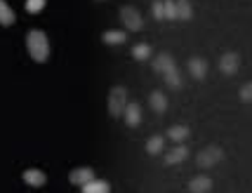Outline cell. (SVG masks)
<instances>
[{"mask_svg": "<svg viewBox=\"0 0 252 193\" xmlns=\"http://www.w3.org/2000/svg\"><path fill=\"white\" fill-rule=\"evenodd\" d=\"M26 47H29V54H31L35 62H47L50 57V43H47V35H45L40 29H33L26 35Z\"/></svg>", "mask_w": 252, "mask_h": 193, "instance_id": "1", "label": "cell"}, {"mask_svg": "<svg viewBox=\"0 0 252 193\" xmlns=\"http://www.w3.org/2000/svg\"><path fill=\"white\" fill-rule=\"evenodd\" d=\"M125 108H127V90L121 85H116L109 95V113L113 118H118V116L125 113Z\"/></svg>", "mask_w": 252, "mask_h": 193, "instance_id": "2", "label": "cell"}, {"mask_svg": "<svg viewBox=\"0 0 252 193\" xmlns=\"http://www.w3.org/2000/svg\"><path fill=\"white\" fill-rule=\"evenodd\" d=\"M221 158H224V151H221L220 146H208V149H203L196 156V165L203 167V170H208L212 165H217Z\"/></svg>", "mask_w": 252, "mask_h": 193, "instance_id": "3", "label": "cell"}, {"mask_svg": "<svg viewBox=\"0 0 252 193\" xmlns=\"http://www.w3.org/2000/svg\"><path fill=\"white\" fill-rule=\"evenodd\" d=\"M121 22H123V26H125L127 31H142V29H144L142 14L134 10L132 5H125V7H121Z\"/></svg>", "mask_w": 252, "mask_h": 193, "instance_id": "4", "label": "cell"}, {"mask_svg": "<svg viewBox=\"0 0 252 193\" xmlns=\"http://www.w3.org/2000/svg\"><path fill=\"white\" fill-rule=\"evenodd\" d=\"M238 66H241V57H238L236 52L221 54V59H220V71H221V73L233 75L236 71H238Z\"/></svg>", "mask_w": 252, "mask_h": 193, "instance_id": "5", "label": "cell"}, {"mask_svg": "<svg viewBox=\"0 0 252 193\" xmlns=\"http://www.w3.org/2000/svg\"><path fill=\"white\" fill-rule=\"evenodd\" d=\"M68 179H71V184H76V186H85L88 182L94 179V172H92V167H76V170L68 174Z\"/></svg>", "mask_w": 252, "mask_h": 193, "instance_id": "6", "label": "cell"}, {"mask_svg": "<svg viewBox=\"0 0 252 193\" xmlns=\"http://www.w3.org/2000/svg\"><path fill=\"white\" fill-rule=\"evenodd\" d=\"M123 118H125V123H127L130 128H137V125L142 123V108H139V104H137V101H130L127 108H125V113H123Z\"/></svg>", "mask_w": 252, "mask_h": 193, "instance_id": "7", "label": "cell"}, {"mask_svg": "<svg viewBox=\"0 0 252 193\" xmlns=\"http://www.w3.org/2000/svg\"><path fill=\"white\" fill-rule=\"evenodd\" d=\"M189 71H191L193 78L203 80V78L208 75V62L200 59V57H191V59H189Z\"/></svg>", "mask_w": 252, "mask_h": 193, "instance_id": "8", "label": "cell"}, {"mask_svg": "<svg viewBox=\"0 0 252 193\" xmlns=\"http://www.w3.org/2000/svg\"><path fill=\"white\" fill-rule=\"evenodd\" d=\"M22 179L29 186H43L45 182H47V177H45V172L43 170H35V167H31V170H26L22 174Z\"/></svg>", "mask_w": 252, "mask_h": 193, "instance_id": "9", "label": "cell"}, {"mask_svg": "<svg viewBox=\"0 0 252 193\" xmlns=\"http://www.w3.org/2000/svg\"><path fill=\"white\" fill-rule=\"evenodd\" d=\"M170 68H175V59H172V57H170V54H158V57H156L154 59V71L156 73H167V71H170Z\"/></svg>", "mask_w": 252, "mask_h": 193, "instance_id": "10", "label": "cell"}, {"mask_svg": "<svg viewBox=\"0 0 252 193\" xmlns=\"http://www.w3.org/2000/svg\"><path fill=\"white\" fill-rule=\"evenodd\" d=\"M210 189H212V179H210V177H203V174L189 182V191L191 193H208Z\"/></svg>", "mask_w": 252, "mask_h": 193, "instance_id": "11", "label": "cell"}, {"mask_svg": "<svg viewBox=\"0 0 252 193\" xmlns=\"http://www.w3.org/2000/svg\"><path fill=\"white\" fill-rule=\"evenodd\" d=\"M149 101H151V108H154L156 113H165V108H167V96H165L163 92H160V90L151 92Z\"/></svg>", "mask_w": 252, "mask_h": 193, "instance_id": "12", "label": "cell"}, {"mask_svg": "<svg viewBox=\"0 0 252 193\" xmlns=\"http://www.w3.org/2000/svg\"><path fill=\"white\" fill-rule=\"evenodd\" d=\"M187 156H189V149H187V146H175V149L165 156V162H167V165H177V162L187 161Z\"/></svg>", "mask_w": 252, "mask_h": 193, "instance_id": "13", "label": "cell"}, {"mask_svg": "<svg viewBox=\"0 0 252 193\" xmlns=\"http://www.w3.org/2000/svg\"><path fill=\"white\" fill-rule=\"evenodd\" d=\"M85 193H109L111 186L109 182H104V179H92V182H88L85 186H80Z\"/></svg>", "mask_w": 252, "mask_h": 193, "instance_id": "14", "label": "cell"}, {"mask_svg": "<svg viewBox=\"0 0 252 193\" xmlns=\"http://www.w3.org/2000/svg\"><path fill=\"white\" fill-rule=\"evenodd\" d=\"M14 19H17V17H14L12 7L5 2V0H0V24H2V26H12Z\"/></svg>", "mask_w": 252, "mask_h": 193, "instance_id": "15", "label": "cell"}, {"mask_svg": "<svg viewBox=\"0 0 252 193\" xmlns=\"http://www.w3.org/2000/svg\"><path fill=\"white\" fill-rule=\"evenodd\" d=\"M167 137L179 144V141L189 139V128H187V125H172V128L167 129Z\"/></svg>", "mask_w": 252, "mask_h": 193, "instance_id": "16", "label": "cell"}, {"mask_svg": "<svg viewBox=\"0 0 252 193\" xmlns=\"http://www.w3.org/2000/svg\"><path fill=\"white\" fill-rule=\"evenodd\" d=\"M101 40L106 45H123L127 40V35H125V31H106L101 35Z\"/></svg>", "mask_w": 252, "mask_h": 193, "instance_id": "17", "label": "cell"}, {"mask_svg": "<svg viewBox=\"0 0 252 193\" xmlns=\"http://www.w3.org/2000/svg\"><path fill=\"white\" fill-rule=\"evenodd\" d=\"M163 149H165V139L160 134H156V137H151V139L146 141V151H149L151 156H158Z\"/></svg>", "mask_w": 252, "mask_h": 193, "instance_id": "18", "label": "cell"}, {"mask_svg": "<svg viewBox=\"0 0 252 193\" xmlns=\"http://www.w3.org/2000/svg\"><path fill=\"white\" fill-rule=\"evenodd\" d=\"M165 83H167V87H172V90H179V87L184 85V83H182V75H179V71H177V66L165 73Z\"/></svg>", "mask_w": 252, "mask_h": 193, "instance_id": "19", "label": "cell"}, {"mask_svg": "<svg viewBox=\"0 0 252 193\" xmlns=\"http://www.w3.org/2000/svg\"><path fill=\"white\" fill-rule=\"evenodd\" d=\"M177 14H179V19H191L193 17V7H191V2L189 0H177Z\"/></svg>", "mask_w": 252, "mask_h": 193, "instance_id": "20", "label": "cell"}, {"mask_svg": "<svg viewBox=\"0 0 252 193\" xmlns=\"http://www.w3.org/2000/svg\"><path fill=\"white\" fill-rule=\"evenodd\" d=\"M132 57H134V59H139V62H144V59H149V57H151V47H149L146 43L134 45V47H132Z\"/></svg>", "mask_w": 252, "mask_h": 193, "instance_id": "21", "label": "cell"}, {"mask_svg": "<svg viewBox=\"0 0 252 193\" xmlns=\"http://www.w3.org/2000/svg\"><path fill=\"white\" fill-rule=\"evenodd\" d=\"M165 19H179V14H177V0H165Z\"/></svg>", "mask_w": 252, "mask_h": 193, "instance_id": "22", "label": "cell"}, {"mask_svg": "<svg viewBox=\"0 0 252 193\" xmlns=\"http://www.w3.org/2000/svg\"><path fill=\"white\" fill-rule=\"evenodd\" d=\"M45 7V0H26V12L29 14H38V12H43Z\"/></svg>", "mask_w": 252, "mask_h": 193, "instance_id": "23", "label": "cell"}, {"mask_svg": "<svg viewBox=\"0 0 252 193\" xmlns=\"http://www.w3.org/2000/svg\"><path fill=\"white\" fill-rule=\"evenodd\" d=\"M151 12H154L156 19H165V0H156Z\"/></svg>", "mask_w": 252, "mask_h": 193, "instance_id": "24", "label": "cell"}, {"mask_svg": "<svg viewBox=\"0 0 252 193\" xmlns=\"http://www.w3.org/2000/svg\"><path fill=\"white\" fill-rule=\"evenodd\" d=\"M241 101H245V104L252 101V83H245V85L241 87Z\"/></svg>", "mask_w": 252, "mask_h": 193, "instance_id": "25", "label": "cell"}]
</instances>
